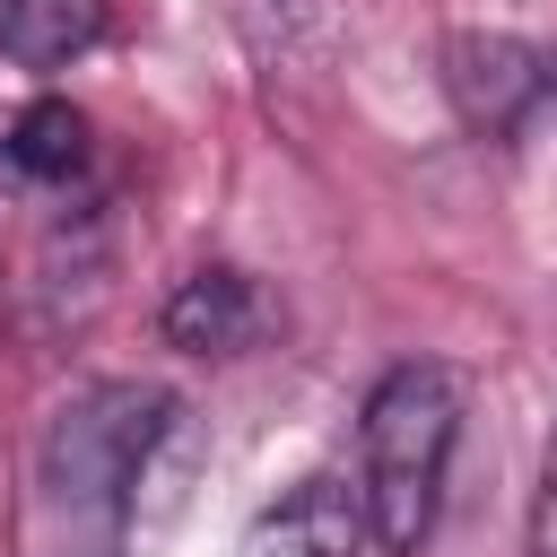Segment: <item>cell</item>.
<instances>
[{"instance_id": "cell-1", "label": "cell", "mask_w": 557, "mask_h": 557, "mask_svg": "<svg viewBox=\"0 0 557 557\" xmlns=\"http://www.w3.org/2000/svg\"><path fill=\"white\" fill-rule=\"evenodd\" d=\"M174 435V392L157 383H87L52 409L35 444V513L44 557H122L148 461Z\"/></svg>"}, {"instance_id": "cell-2", "label": "cell", "mask_w": 557, "mask_h": 557, "mask_svg": "<svg viewBox=\"0 0 557 557\" xmlns=\"http://www.w3.org/2000/svg\"><path fill=\"white\" fill-rule=\"evenodd\" d=\"M366 522L392 557H418L435 513H444V479H453V444H461V374L444 357H400L374 392H366Z\"/></svg>"}, {"instance_id": "cell-3", "label": "cell", "mask_w": 557, "mask_h": 557, "mask_svg": "<svg viewBox=\"0 0 557 557\" xmlns=\"http://www.w3.org/2000/svg\"><path fill=\"white\" fill-rule=\"evenodd\" d=\"M444 96L479 139H513L548 104V52L505 26H470L444 44Z\"/></svg>"}, {"instance_id": "cell-4", "label": "cell", "mask_w": 557, "mask_h": 557, "mask_svg": "<svg viewBox=\"0 0 557 557\" xmlns=\"http://www.w3.org/2000/svg\"><path fill=\"white\" fill-rule=\"evenodd\" d=\"M366 531H374V522H366V487L339 479V470H313V479H296L278 505L252 513L244 557H357Z\"/></svg>"}, {"instance_id": "cell-5", "label": "cell", "mask_w": 557, "mask_h": 557, "mask_svg": "<svg viewBox=\"0 0 557 557\" xmlns=\"http://www.w3.org/2000/svg\"><path fill=\"white\" fill-rule=\"evenodd\" d=\"M157 331H165V348H183V357H244V348L261 339V287H252L244 270L209 261V270L174 278Z\"/></svg>"}, {"instance_id": "cell-6", "label": "cell", "mask_w": 557, "mask_h": 557, "mask_svg": "<svg viewBox=\"0 0 557 557\" xmlns=\"http://www.w3.org/2000/svg\"><path fill=\"white\" fill-rule=\"evenodd\" d=\"M104 44V0H0V61L9 70H70Z\"/></svg>"}, {"instance_id": "cell-7", "label": "cell", "mask_w": 557, "mask_h": 557, "mask_svg": "<svg viewBox=\"0 0 557 557\" xmlns=\"http://www.w3.org/2000/svg\"><path fill=\"white\" fill-rule=\"evenodd\" d=\"M0 174L9 183H35V191H61L87 174V113L61 104V96H35L26 113H9L0 131Z\"/></svg>"}, {"instance_id": "cell-8", "label": "cell", "mask_w": 557, "mask_h": 557, "mask_svg": "<svg viewBox=\"0 0 557 557\" xmlns=\"http://www.w3.org/2000/svg\"><path fill=\"white\" fill-rule=\"evenodd\" d=\"M235 9H244V35H252L261 61H287L296 35H305V17H313V0H235Z\"/></svg>"}]
</instances>
